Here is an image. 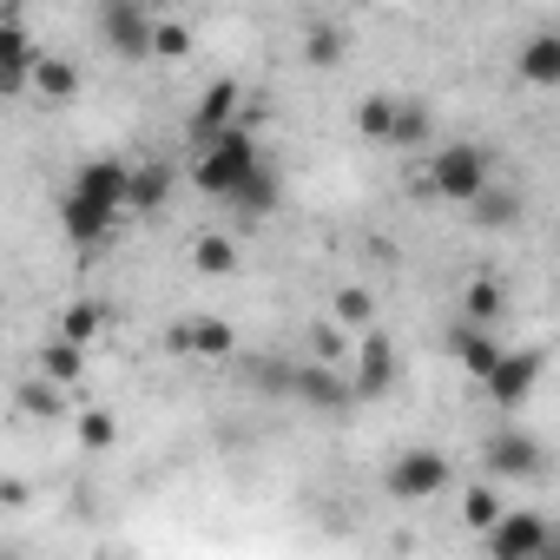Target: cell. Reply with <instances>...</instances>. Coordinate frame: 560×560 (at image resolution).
Masks as SVG:
<instances>
[{"mask_svg": "<svg viewBox=\"0 0 560 560\" xmlns=\"http://www.w3.org/2000/svg\"><path fill=\"white\" fill-rule=\"evenodd\" d=\"M86 370V343H73V337H54L47 350H40V376H54V383H73Z\"/></svg>", "mask_w": 560, "mask_h": 560, "instance_id": "17", "label": "cell"}, {"mask_svg": "<svg viewBox=\"0 0 560 560\" xmlns=\"http://www.w3.org/2000/svg\"><path fill=\"white\" fill-rule=\"evenodd\" d=\"M389 383H396V343L370 330L363 350H357V389H363V396H383Z\"/></svg>", "mask_w": 560, "mask_h": 560, "instance_id": "10", "label": "cell"}, {"mask_svg": "<svg viewBox=\"0 0 560 560\" xmlns=\"http://www.w3.org/2000/svg\"><path fill=\"white\" fill-rule=\"evenodd\" d=\"M514 73H521V86L553 93V86H560V34H553V27H547V34H527V47L514 54Z\"/></svg>", "mask_w": 560, "mask_h": 560, "instance_id": "9", "label": "cell"}, {"mask_svg": "<svg viewBox=\"0 0 560 560\" xmlns=\"http://www.w3.org/2000/svg\"><path fill=\"white\" fill-rule=\"evenodd\" d=\"M357 126H363V139L389 145V132H396V100H363V106H357Z\"/></svg>", "mask_w": 560, "mask_h": 560, "instance_id": "19", "label": "cell"}, {"mask_svg": "<svg viewBox=\"0 0 560 560\" xmlns=\"http://www.w3.org/2000/svg\"><path fill=\"white\" fill-rule=\"evenodd\" d=\"M298 402H311V409H343V402H350V383H337L330 363L298 370Z\"/></svg>", "mask_w": 560, "mask_h": 560, "instance_id": "15", "label": "cell"}, {"mask_svg": "<svg viewBox=\"0 0 560 560\" xmlns=\"http://www.w3.org/2000/svg\"><path fill=\"white\" fill-rule=\"evenodd\" d=\"M534 383H540V357L534 350H501V363H494V376L481 389H488L494 409H521L534 396Z\"/></svg>", "mask_w": 560, "mask_h": 560, "instance_id": "6", "label": "cell"}, {"mask_svg": "<svg viewBox=\"0 0 560 560\" xmlns=\"http://www.w3.org/2000/svg\"><path fill=\"white\" fill-rule=\"evenodd\" d=\"M337 324L370 330V324H376V298H370V291H357V284H350V291H337Z\"/></svg>", "mask_w": 560, "mask_h": 560, "instance_id": "22", "label": "cell"}, {"mask_svg": "<svg viewBox=\"0 0 560 560\" xmlns=\"http://www.w3.org/2000/svg\"><path fill=\"white\" fill-rule=\"evenodd\" d=\"M488 185H494V165H488L481 145H442V152H429V172H422V191H429V198L468 205V198L488 191Z\"/></svg>", "mask_w": 560, "mask_h": 560, "instance_id": "3", "label": "cell"}, {"mask_svg": "<svg viewBox=\"0 0 560 560\" xmlns=\"http://www.w3.org/2000/svg\"><path fill=\"white\" fill-rule=\"evenodd\" d=\"M501 514H508V508L494 501V488H468V494H462V521H468V527H481V534H488Z\"/></svg>", "mask_w": 560, "mask_h": 560, "instance_id": "23", "label": "cell"}, {"mask_svg": "<svg viewBox=\"0 0 560 560\" xmlns=\"http://www.w3.org/2000/svg\"><path fill=\"white\" fill-rule=\"evenodd\" d=\"M165 343H172L178 357H211V363H218V357H231V350H237V330H231L224 317H198V324H178Z\"/></svg>", "mask_w": 560, "mask_h": 560, "instance_id": "8", "label": "cell"}, {"mask_svg": "<svg viewBox=\"0 0 560 560\" xmlns=\"http://www.w3.org/2000/svg\"><path fill=\"white\" fill-rule=\"evenodd\" d=\"M191 264H198L205 277H224V270L237 264V250H231L224 237H198V244H191Z\"/></svg>", "mask_w": 560, "mask_h": 560, "instance_id": "25", "label": "cell"}, {"mask_svg": "<svg viewBox=\"0 0 560 560\" xmlns=\"http://www.w3.org/2000/svg\"><path fill=\"white\" fill-rule=\"evenodd\" d=\"M100 34H106V47H113L119 60H145L159 21L139 8V0H100Z\"/></svg>", "mask_w": 560, "mask_h": 560, "instance_id": "5", "label": "cell"}, {"mask_svg": "<svg viewBox=\"0 0 560 560\" xmlns=\"http://www.w3.org/2000/svg\"><path fill=\"white\" fill-rule=\"evenodd\" d=\"M231 113H237V80H211V86H205V100H198V113H191V132H198V139H211V132H224V126H231Z\"/></svg>", "mask_w": 560, "mask_h": 560, "instance_id": "12", "label": "cell"}, {"mask_svg": "<svg viewBox=\"0 0 560 560\" xmlns=\"http://www.w3.org/2000/svg\"><path fill=\"white\" fill-rule=\"evenodd\" d=\"M244 376H250L264 396H298V370H291V363H250Z\"/></svg>", "mask_w": 560, "mask_h": 560, "instance_id": "24", "label": "cell"}, {"mask_svg": "<svg viewBox=\"0 0 560 560\" xmlns=\"http://www.w3.org/2000/svg\"><path fill=\"white\" fill-rule=\"evenodd\" d=\"M494 311H501V284L475 277V284H468V298H462V317H468V324H494Z\"/></svg>", "mask_w": 560, "mask_h": 560, "instance_id": "21", "label": "cell"}, {"mask_svg": "<svg viewBox=\"0 0 560 560\" xmlns=\"http://www.w3.org/2000/svg\"><path fill=\"white\" fill-rule=\"evenodd\" d=\"M60 389H67V383H54V376H47V383H34V389H21L27 416H60Z\"/></svg>", "mask_w": 560, "mask_h": 560, "instance_id": "30", "label": "cell"}, {"mask_svg": "<svg viewBox=\"0 0 560 560\" xmlns=\"http://www.w3.org/2000/svg\"><path fill=\"white\" fill-rule=\"evenodd\" d=\"M547 547V521L527 514V508H508L494 527H488V553L494 560H521V553H540Z\"/></svg>", "mask_w": 560, "mask_h": 560, "instance_id": "7", "label": "cell"}, {"mask_svg": "<svg viewBox=\"0 0 560 560\" xmlns=\"http://www.w3.org/2000/svg\"><path fill=\"white\" fill-rule=\"evenodd\" d=\"M152 54H165V60H185V54H191V27H178V21H159V34H152Z\"/></svg>", "mask_w": 560, "mask_h": 560, "instance_id": "28", "label": "cell"}, {"mask_svg": "<svg viewBox=\"0 0 560 560\" xmlns=\"http://www.w3.org/2000/svg\"><path fill=\"white\" fill-rule=\"evenodd\" d=\"M455 357H462V370H468L475 383H488L494 363H501V343H494L481 324H462V330H455Z\"/></svg>", "mask_w": 560, "mask_h": 560, "instance_id": "13", "label": "cell"}, {"mask_svg": "<svg viewBox=\"0 0 560 560\" xmlns=\"http://www.w3.org/2000/svg\"><path fill=\"white\" fill-rule=\"evenodd\" d=\"M462 211L475 218V231H508V224L521 218V198H514V191H501V185H488V191H475Z\"/></svg>", "mask_w": 560, "mask_h": 560, "instance_id": "14", "label": "cell"}, {"mask_svg": "<svg viewBox=\"0 0 560 560\" xmlns=\"http://www.w3.org/2000/svg\"><path fill=\"white\" fill-rule=\"evenodd\" d=\"M304 60H311V67H337V60H343V34H337V27H311Z\"/></svg>", "mask_w": 560, "mask_h": 560, "instance_id": "26", "label": "cell"}, {"mask_svg": "<svg viewBox=\"0 0 560 560\" xmlns=\"http://www.w3.org/2000/svg\"><path fill=\"white\" fill-rule=\"evenodd\" d=\"M231 205H237V211H244V218H257V211H270V205H277V178H270V172H264V165H257V172H250V178H244V191H237V198H231Z\"/></svg>", "mask_w": 560, "mask_h": 560, "instance_id": "20", "label": "cell"}, {"mask_svg": "<svg viewBox=\"0 0 560 560\" xmlns=\"http://www.w3.org/2000/svg\"><path fill=\"white\" fill-rule=\"evenodd\" d=\"M488 468L494 475H540V442L521 435V429H508V435L488 442Z\"/></svg>", "mask_w": 560, "mask_h": 560, "instance_id": "11", "label": "cell"}, {"mask_svg": "<svg viewBox=\"0 0 560 560\" xmlns=\"http://www.w3.org/2000/svg\"><path fill=\"white\" fill-rule=\"evenodd\" d=\"M257 165H264V159H257L250 132H244V126H224V132L198 139V165H191V178H198V191H211V198H224V205H231Z\"/></svg>", "mask_w": 560, "mask_h": 560, "instance_id": "2", "label": "cell"}, {"mask_svg": "<svg viewBox=\"0 0 560 560\" xmlns=\"http://www.w3.org/2000/svg\"><path fill=\"white\" fill-rule=\"evenodd\" d=\"M311 350H317V363H337L343 357V330L337 324H311Z\"/></svg>", "mask_w": 560, "mask_h": 560, "instance_id": "32", "label": "cell"}, {"mask_svg": "<svg viewBox=\"0 0 560 560\" xmlns=\"http://www.w3.org/2000/svg\"><path fill=\"white\" fill-rule=\"evenodd\" d=\"M113 435H119V429H113L106 409H86V416H80V442H86V448H113Z\"/></svg>", "mask_w": 560, "mask_h": 560, "instance_id": "31", "label": "cell"}, {"mask_svg": "<svg viewBox=\"0 0 560 560\" xmlns=\"http://www.w3.org/2000/svg\"><path fill=\"white\" fill-rule=\"evenodd\" d=\"M34 86H40L47 100H73V93H80V67H73V60H40V67H34Z\"/></svg>", "mask_w": 560, "mask_h": 560, "instance_id": "18", "label": "cell"}, {"mask_svg": "<svg viewBox=\"0 0 560 560\" xmlns=\"http://www.w3.org/2000/svg\"><path fill=\"white\" fill-rule=\"evenodd\" d=\"M429 139V113L422 106H396V132H389V145H422Z\"/></svg>", "mask_w": 560, "mask_h": 560, "instance_id": "27", "label": "cell"}, {"mask_svg": "<svg viewBox=\"0 0 560 560\" xmlns=\"http://www.w3.org/2000/svg\"><path fill=\"white\" fill-rule=\"evenodd\" d=\"M165 191H172V172H165V165H139L132 185H126V205H132V211H159Z\"/></svg>", "mask_w": 560, "mask_h": 560, "instance_id": "16", "label": "cell"}, {"mask_svg": "<svg viewBox=\"0 0 560 560\" xmlns=\"http://www.w3.org/2000/svg\"><path fill=\"white\" fill-rule=\"evenodd\" d=\"M100 324H106V311H100V304H73V311H67V324H60V337H73V343H86V337H93Z\"/></svg>", "mask_w": 560, "mask_h": 560, "instance_id": "29", "label": "cell"}, {"mask_svg": "<svg viewBox=\"0 0 560 560\" xmlns=\"http://www.w3.org/2000/svg\"><path fill=\"white\" fill-rule=\"evenodd\" d=\"M383 488H389L396 501H435V494L448 488V455H442V448H402V455L389 462Z\"/></svg>", "mask_w": 560, "mask_h": 560, "instance_id": "4", "label": "cell"}, {"mask_svg": "<svg viewBox=\"0 0 560 560\" xmlns=\"http://www.w3.org/2000/svg\"><path fill=\"white\" fill-rule=\"evenodd\" d=\"M126 185H132V172H126L119 159H93V165H80V178H73L67 198H60V224H67V237H73V244H100V237L113 231L119 205H126Z\"/></svg>", "mask_w": 560, "mask_h": 560, "instance_id": "1", "label": "cell"}]
</instances>
